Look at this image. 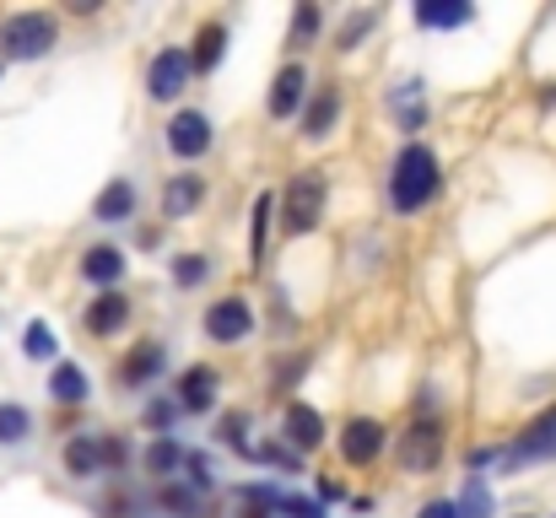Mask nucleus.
Wrapping results in <instances>:
<instances>
[{
    "label": "nucleus",
    "instance_id": "1",
    "mask_svg": "<svg viewBox=\"0 0 556 518\" xmlns=\"http://www.w3.org/2000/svg\"><path fill=\"white\" fill-rule=\"evenodd\" d=\"M443 194V163L427 141H400L394 163H389V211L400 222H416L421 211H432Z\"/></svg>",
    "mask_w": 556,
    "mask_h": 518
},
{
    "label": "nucleus",
    "instance_id": "2",
    "mask_svg": "<svg viewBox=\"0 0 556 518\" xmlns=\"http://www.w3.org/2000/svg\"><path fill=\"white\" fill-rule=\"evenodd\" d=\"M325 205H330V173L325 168H298L281 189H276V227H281V238L292 243V238L319 232Z\"/></svg>",
    "mask_w": 556,
    "mask_h": 518
},
{
    "label": "nucleus",
    "instance_id": "3",
    "mask_svg": "<svg viewBox=\"0 0 556 518\" xmlns=\"http://www.w3.org/2000/svg\"><path fill=\"white\" fill-rule=\"evenodd\" d=\"M60 43V16L43 5L27 11H5L0 16V65H27V60H49Z\"/></svg>",
    "mask_w": 556,
    "mask_h": 518
},
{
    "label": "nucleus",
    "instance_id": "4",
    "mask_svg": "<svg viewBox=\"0 0 556 518\" xmlns=\"http://www.w3.org/2000/svg\"><path fill=\"white\" fill-rule=\"evenodd\" d=\"M389 448H394L400 476H432V470L443 465L448 432H443V421H438L432 410H410V421L389 438Z\"/></svg>",
    "mask_w": 556,
    "mask_h": 518
},
{
    "label": "nucleus",
    "instance_id": "5",
    "mask_svg": "<svg viewBox=\"0 0 556 518\" xmlns=\"http://www.w3.org/2000/svg\"><path fill=\"white\" fill-rule=\"evenodd\" d=\"M556 459V405H546L541 416H530L508 443H497V476L508 481V476H519V470H530V465H546Z\"/></svg>",
    "mask_w": 556,
    "mask_h": 518
},
{
    "label": "nucleus",
    "instance_id": "6",
    "mask_svg": "<svg viewBox=\"0 0 556 518\" xmlns=\"http://www.w3.org/2000/svg\"><path fill=\"white\" fill-rule=\"evenodd\" d=\"M254 303L243 298V292H222L216 303H205V314H200V330H205V341L211 345H243L254 336Z\"/></svg>",
    "mask_w": 556,
    "mask_h": 518
},
{
    "label": "nucleus",
    "instance_id": "7",
    "mask_svg": "<svg viewBox=\"0 0 556 518\" xmlns=\"http://www.w3.org/2000/svg\"><path fill=\"white\" fill-rule=\"evenodd\" d=\"M281 443H287L298 459L319 454V448L330 443V421H325V410L308 405V400H298V394H287V400H281Z\"/></svg>",
    "mask_w": 556,
    "mask_h": 518
},
{
    "label": "nucleus",
    "instance_id": "8",
    "mask_svg": "<svg viewBox=\"0 0 556 518\" xmlns=\"http://www.w3.org/2000/svg\"><path fill=\"white\" fill-rule=\"evenodd\" d=\"M163 372H168V341H157V336H141V341L119 356V367H114V378H119L125 394H147V389H157Z\"/></svg>",
    "mask_w": 556,
    "mask_h": 518
},
{
    "label": "nucleus",
    "instance_id": "9",
    "mask_svg": "<svg viewBox=\"0 0 556 518\" xmlns=\"http://www.w3.org/2000/svg\"><path fill=\"white\" fill-rule=\"evenodd\" d=\"M336 448H341V459H346L352 470H372V465L389 454V427H383L378 416H352V421H341Z\"/></svg>",
    "mask_w": 556,
    "mask_h": 518
},
{
    "label": "nucleus",
    "instance_id": "10",
    "mask_svg": "<svg viewBox=\"0 0 556 518\" xmlns=\"http://www.w3.org/2000/svg\"><path fill=\"white\" fill-rule=\"evenodd\" d=\"M308 103V65L303 60H281L276 76H270V92H265V119L270 125H287L298 119Z\"/></svg>",
    "mask_w": 556,
    "mask_h": 518
},
{
    "label": "nucleus",
    "instance_id": "11",
    "mask_svg": "<svg viewBox=\"0 0 556 518\" xmlns=\"http://www.w3.org/2000/svg\"><path fill=\"white\" fill-rule=\"evenodd\" d=\"M346 114V87L341 81H325V87H308V103L298 114V136L303 141H330L336 125Z\"/></svg>",
    "mask_w": 556,
    "mask_h": 518
},
{
    "label": "nucleus",
    "instance_id": "12",
    "mask_svg": "<svg viewBox=\"0 0 556 518\" xmlns=\"http://www.w3.org/2000/svg\"><path fill=\"white\" fill-rule=\"evenodd\" d=\"M163 141H168V152H174L179 163H200V157L216 147V119H211L205 109H179V114L168 119Z\"/></svg>",
    "mask_w": 556,
    "mask_h": 518
},
{
    "label": "nucleus",
    "instance_id": "13",
    "mask_svg": "<svg viewBox=\"0 0 556 518\" xmlns=\"http://www.w3.org/2000/svg\"><path fill=\"white\" fill-rule=\"evenodd\" d=\"M189 54L179 49V43H163L152 60H147V98L152 103H179L189 92Z\"/></svg>",
    "mask_w": 556,
    "mask_h": 518
},
{
    "label": "nucleus",
    "instance_id": "14",
    "mask_svg": "<svg viewBox=\"0 0 556 518\" xmlns=\"http://www.w3.org/2000/svg\"><path fill=\"white\" fill-rule=\"evenodd\" d=\"M216 400H222V367L216 362H189L185 372H179V383H174L179 416H211Z\"/></svg>",
    "mask_w": 556,
    "mask_h": 518
},
{
    "label": "nucleus",
    "instance_id": "15",
    "mask_svg": "<svg viewBox=\"0 0 556 518\" xmlns=\"http://www.w3.org/2000/svg\"><path fill=\"white\" fill-rule=\"evenodd\" d=\"M130 319H136V303H130L125 287H109V292H98V298L81 308V325H87L92 341H114V336H125Z\"/></svg>",
    "mask_w": 556,
    "mask_h": 518
},
{
    "label": "nucleus",
    "instance_id": "16",
    "mask_svg": "<svg viewBox=\"0 0 556 518\" xmlns=\"http://www.w3.org/2000/svg\"><path fill=\"white\" fill-rule=\"evenodd\" d=\"M227 43H232V22L227 16H200L194 38H189V76H211L222 60H227Z\"/></svg>",
    "mask_w": 556,
    "mask_h": 518
},
{
    "label": "nucleus",
    "instance_id": "17",
    "mask_svg": "<svg viewBox=\"0 0 556 518\" xmlns=\"http://www.w3.org/2000/svg\"><path fill=\"white\" fill-rule=\"evenodd\" d=\"M427 81L421 76H410V81H400V87H389V109H394V125H400V136L405 141H421V130H427Z\"/></svg>",
    "mask_w": 556,
    "mask_h": 518
},
{
    "label": "nucleus",
    "instance_id": "18",
    "mask_svg": "<svg viewBox=\"0 0 556 518\" xmlns=\"http://www.w3.org/2000/svg\"><path fill=\"white\" fill-rule=\"evenodd\" d=\"M205 178L200 173H168V184H163V216L168 222H189V216H200V205H205Z\"/></svg>",
    "mask_w": 556,
    "mask_h": 518
},
{
    "label": "nucleus",
    "instance_id": "19",
    "mask_svg": "<svg viewBox=\"0 0 556 518\" xmlns=\"http://www.w3.org/2000/svg\"><path fill=\"white\" fill-rule=\"evenodd\" d=\"M81 281H92L98 292H109V287H119L125 281V270H130V260H125V249L119 243H92L87 254H81Z\"/></svg>",
    "mask_w": 556,
    "mask_h": 518
},
{
    "label": "nucleus",
    "instance_id": "20",
    "mask_svg": "<svg viewBox=\"0 0 556 518\" xmlns=\"http://www.w3.org/2000/svg\"><path fill=\"white\" fill-rule=\"evenodd\" d=\"M60 459H65L71 481H98L103 476V432H71Z\"/></svg>",
    "mask_w": 556,
    "mask_h": 518
},
{
    "label": "nucleus",
    "instance_id": "21",
    "mask_svg": "<svg viewBox=\"0 0 556 518\" xmlns=\"http://www.w3.org/2000/svg\"><path fill=\"white\" fill-rule=\"evenodd\" d=\"M136 184L119 173V178H109L103 189H98V200H92V222H103V227H119V222H136Z\"/></svg>",
    "mask_w": 556,
    "mask_h": 518
},
{
    "label": "nucleus",
    "instance_id": "22",
    "mask_svg": "<svg viewBox=\"0 0 556 518\" xmlns=\"http://www.w3.org/2000/svg\"><path fill=\"white\" fill-rule=\"evenodd\" d=\"M49 400H54V405H71V410H81V405L92 400V378H87V367L60 356V362L49 367Z\"/></svg>",
    "mask_w": 556,
    "mask_h": 518
},
{
    "label": "nucleus",
    "instance_id": "23",
    "mask_svg": "<svg viewBox=\"0 0 556 518\" xmlns=\"http://www.w3.org/2000/svg\"><path fill=\"white\" fill-rule=\"evenodd\" d=\"M410 22L427 27V33H448V27H470V22H476V5H459V0H421V5H410Z\"/></svg>",
    "mask_w": 556,
    "mask_h": 518
},
{
    "label": "nucleus",
    "instance_id": "24",
    "mask_svg": "<svg viewBox=\"0 0 556 518\" xmlns=\"http://www.w3.org/2000/svg\"><path fill=\"white\" fill-rule=\"evenodd\" d=\"M141 470L163 487V481H179V470H185V443L168 432V438H152L147 448H141Z\"/></svg>",
    "mask_w": 556,
    "mask_h": 518
},
{
    "label": "nucleus",
    "instance_id": "25",
    "mask_svg": "<svg viewBox=\"0 0 556 518\" xmlns=\"http://www.w3.org/2000/svg\"><path fill=\"white\" fill-rule=\"evenodd\" d=\"M383 22V11L378 5H357V11H346L341 22H336V33H330V43L341 49V54H357L363 43H368V33Z\"/></svg>",
    "mask_w": 556,
    "mask_h": 518
},
{
    "label": "nucleus",
    "instance_id": "26",
    "mask_svg": "<svg viewBox=\"0 0 556 518\" xmlns=\"http://www.w3.org/2000/svg\"><path fill=\"white\" fill-rule=\"evenodd\" d=\"M319 38H325V5L303 0V5L292 11V22H287V49H292V54H308Z\"/></svg>",
    "mask_w": 556,
    "mask_h": 518
},
{
    "label": "nucleus",
    "instance_id": "27",
    "mask_svg": "<svg viewBox=\"0 0 556 518\" xmlns=\"http://www.w3.org/2000/svg\"><path fill=\"white\" fill-rule=\"evenodd\" d=\"M454 518H497V497H492V481H486V476H465V481H459Z\"/></svg>",
    "mask_w": 556,
    "mask_h": 518
},
{
    "label": "nucleus",
    "instance_id": "28",
    "mask_svg": "<svg viewBox=\"0 0 556 518\" xmlns=\"http://www.w3.org/2000/svg\"><path fill=\"white\" fill-rule=\"evenodd\" d=\"M276 227V189L254 194V216H249V265H265V238Z\"/></svg>",
    "mask_w": 556,
    "mask_h": 518
},
{
    "label": "nucleus",
    "instance_id": "29",
    "mask_svg": "<svg viewBox=\"0 0 556 518\" xmlns=\"http://www.w3.org/2000/svg\"><path fill=\"white\" fill-rule=\"evenodd\" d=\"M216 443L249 459V448H254V416H249L243 405H238V410H222V416H216Z\"/></svg>",
    "mask_w": 556,
    "mask_h": 518
},
{
    "label": "nucleus",
    "instance_id": "30",
    "mask_svg": "<svg viewBox=\"0 0 556 518\" xmlns=\"http://www.w3.org/2000/svg\"><path fill=\"white\" fill-rule=\"evenodd\" d=\"M33 432H38L33 410H27L22 400H0V448H16V443H27Z\"/></svg>",
    "mask_w": 556,
    "mask_h": 518
},
{
    "label": "nucleus",
    "instance_id": "31",
    "mask_svg": "<svg viewBox=\"0 0 556 518\" xmlns=\"http://www.w3.org/2000/svg\"><path fill=\"white\" fill-rule=\"evenodd\" d=\"M168 276H174V287H179V292H194V287H205V281H211V254H200V249H185V254H174Z\"/></svg>",
    "mask_w": 556,
    "mask_h": 518
},
{
    "label": "nucleus",
    "instance_id": "32",
    "mask_svg": "<svg viewBox=\"0 0 556 518\" xmlns=\"http://www.w3.org/2000/svg\"><path fill=\"white\" fill-rule=\"evenodd\" d=\"M22 356L27 362H60V341H54V330L43 319H27L22 325Z\"/></svg>",
    "mask_w": 556,
    "mask_h": 518
},
{
    "label": "nucleus",
    "instance_id": "33",
    "mask_svg": "<svg viewBox=\"0 0 556 518\" xmlns=\"http://www.w3.org/2000/svg\"><path fill=\"white\" fill-rule=\"evenodd\" d=\"M157 508L174 518H200V492H189L185 481H163L157 487Z\"/></svg>",
    "mask_w": 556,
    "mask_h": 518
},
{
    "label": "nucleus",
    "instance_id": "34",
    "mask_svg": "<svg viewBox=\"0 0 556 518\" xmlns=\"http://www.w3.org/2000/svg\"><path fill=\"white\" fill-rule=\"evenodd\" d=\"M249 459H254V465H270V470H292V476H303V465H308V459H298L281 438H276V443H254Z\"/></svg>",
    "mask_w": 556,
    "mask_h": 518
},
{
    "label": "nucleus",
    "instance_id": "35",
    "mask_svg": "<svg viewBox=\"0 0 556 518\" xmlns=\"http://www.w3.org/2000/svg\"><path fill=\"white\" fill-rule=\"evenodd\" d=\"M303 372H308V351H292V362L281 356V362H276V372H270V394H276V400H287V389H298V383H303Z\"/></svg>",
    "mask_w": 556,
    "mask_h": 518
},
{
    "label": "nucleus",
    "instance_id": "36",
    "mask_svg": "<svg viewBox=\"0 0 556 518\" xmlns=\"http://www.w3.org/2000/svg\"><path fill=\"white\" fill-rule=\"evenodd\" d=\"M174 421H179V405H174V400H147L141 427H147L152 438H168V432H174Z\"/></svg>",
    "mask_w": 556,
    "mask_h": 518
},
{
    "label": "nucleus",
    "instance_id": "37",
    "mask_svg": "<svg viewBox=\"0 0 556 518\" xmlns=\"http://www.w3.org/2000/svg\"><path fill=\"white\" fill-rule=\"evenodd\" d=\"M276 518H330V508H319L314 497H303V492H287V487H281Z\"/></svg>",
    "mask_w": 556,
    "mask_h": 518
},
{
    "label": "nucleus",
    "instance_id": "38",
    "mask_svg": "<svg viewBox=\"0 0 556 518\" xmlns=\"http://www.w3.org/2000/svg\"><path fill=\"white\" fill-rule=\"evenodd\" d=\"M416 518H454V497H432V503H421Z\"/></svg>",
    "mask_w": 556,
    "mask_h": 518
},
{
    "label": "nucleus",
    "instance_id": "39",
    "mask_svg": "<svg viewBox=\"0 0 556 518\" xmlns=\"http://www.w3.org/2000/svg\"><path fill=\"white\" fill-rule=\"evenodd\" d=\"M136 243H141V249H157V243H163V227H141Z\"/></svg>",
    "mask_w": 556,
    "mask_h": 518
},
{
    "label": "nucleus",
    "instance_id": "40",
    "mask_svg": "<svg viewBox=\"0 0 556 518\" xmlns=\"http://www.w3.org/2000/svg\"><path fill=\"white\" fill-rule=\"evenodd\" d=\"M238 518H276V514H265V508H243V503H238Z\"/></svg>",
    "mask_w": 556,
    "mask_h": 518
},
{
    "label": "nucleus",
    "instance_id": "41",
    "mask_svg": "<svg viewBox=\"0 0 556 518\" xmlns=\"http://www.w3.org/2000/svg\"><path fill=\"white\" fill-rule=\"evenodd\" d=\"M541 109H556V87L552 92H541Z\"/></svg>",
    "mask_w": 556,
    "mask_h": 518
},
{
    "label": "nucleus",
    "instance_id": "42",
    "mask_svg": "<svg viewBox=\"0 0 556 518\" xmlns=\"http://www.w3.org/2000/svg\"><path fill=\"white\" fill-rule=\"evenodd\" d=\"M519 518H535V514H519Z\"/></svg>",
    "mask_w": 556,
    "mask_h": 518
}]
</instances>
